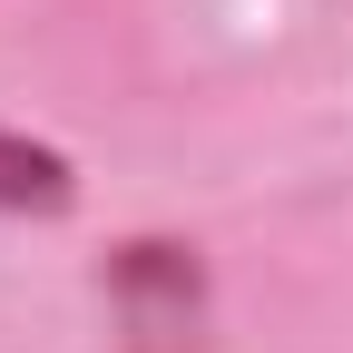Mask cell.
Instances as JSON below:
<instances>
[{
	"label": "cell",
	"instance_id": "2",
	"mask_svg": "<svg viewBox=\"0 0 353 353\" xmlns=\"http://www.w3.org/2000/svg\"><path fill=\"white\" fill-rule=\"evenodd\" d=\"M69 206H79V167L0 118V216H69Z\"/></svg>",
	"mask_w": 353,
	"mask_h": 353
},
{
	"label": "cell",
	"instance_id": "1",
	"mask_svg": "<svg viewBox=\"0 0 353 353\" xmlns=\"http://www.w3.org/2000/svg\"><path fill=\"white\" fill-rule=\"evenodd\" d=\"M118 294H128V353H206L187 304H196V265L176 245H128L118 255Z\"/></svg>",
	"mask_w": 353,
	"mask_h": 353
}]
</instances>
